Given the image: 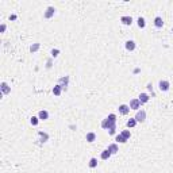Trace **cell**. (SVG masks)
I'll return each instance as SVG.
<instances>
[{"label":"cell","instance_id":"8992f818","mask_svg":"<svg viewBox=\"0 0 173 173\" xmlns=\"http://www.w3.org/2000/svg\"><path fill=\"white\" fill-rule=\"evenodd\" d=\"M54 12H55V10H54V7H48L46 8V11H45V19H50L52 16H54Z\"/></svg>","mask_w":173,"mask_h":173},{"label":"cell","instance_id":"44dd1931","mask_svg":"<svg viewBox=\"0 0 173 173\" xmlns=\"http://www.w3.org/2000/svg\"><path fill=\"white\" fill-rule=\"evenodd\" d=\"M137 25H138V27H139V29H143V27L146 26V22H145V19H143V18H138Z\"/></svg>","mask_w":173,"mask_h":173},{"label":"cell","instance_id":"5bb4252c","mask_svg":"<svg viewBox=\"0 0 173 173\" xmlns=\"http://www.w3.org/2000/svg\"><path fill=\"white\" fill-rule=\"evenodd\" d=\"M85 139H87V142H93L95 139H96V134L95 133H88L87 134V137H85Z\"/></svg>","mask_w":173,"mask_h":173},{"label":"cell","instance_id":"7c38bea8","mask_svg":"<svg viewBox=\"0 0 173 173\" xmlns=\"http://www.w3.org/2000/svg\"><path fill=\"white\" fill-rule=\"evenodd\" d=\"M108 152H110L111 154H116V153L119 152L118 145H116V143H111V145H108Z\"/></svg>","mask_w":173,"mask_h":173},{"label":"cell","instance_id":"52a82bcc","mask_svg":"<svg viewBox=\"0 0 173 173\" xmlns=\"http://www.w3.org/2000/svg\"><path fill=\"white\" fill-rule=\"evenodd\" d=\"M68 84H69V76H64V77H61V78L58 80V85H61L62 89H64V88L66 89Z\"/></svg>","mask_w":173,"mask_h":173},{"label":"cell","instance_id":"4dcf8cb0","mask_svg":"<svg viewBox=\"0 0 173 173\" xmlns=\"http://www.w3.org/2000/svg\"><path fill=\"white\" fill-rule=\"evenodd\" d=\"M10 19H12V20H14V19H16V15H11V16H10Z\"/></svg>","mask_w":173,"mask_h":173},{"label":"cell","instance_id":"9a60e30c","mask_svg":"<svg viewBox=\"0 0 173 173\" xmlns=\"http://www.w3.org/2000/svg\"><path fill=\"white\" fill-rule=\"evenodd\" d=\"M2 92H3L4 95H7V93H10V92H11V88H10V85L7 83H2Z\"/></svg>","mask_w":173,"mask_h":173},{"label":"cell","instance_id":"277c9868","mask_svg":"<svg viewBox=\"0 0 173 173\" xmlns=\"http://www.w3.org/2000/svg\"><path fill=\"white\" fill-rule=\"evenodd\" d=\"M130 108H131V110L138 111V110L141 108V101L138 100V99H133V100L130 101Z\"/></svg>","mask_w":173,"mask_h":173},{"label":"cell","instance_id":"484cf974","mask_svg":"<svg viewBox=\"0 0 173 173\" xmlns=\"http://www.w3.org/2000/svg\"><path fill=\"white\" fill-rule=\"evenodd\" d=\"M107 118H108L111 122H116V115H115V114H110Z\"/></svg>","mask_w":173,"mask_h":173},{"label":"cell","instance_id":"9c48e42d","mask_svg":"<svg viewBox=\"0 0 173 173\" xmlns=\"http://www.w3.org/2000/svg\"><path fill=\"white\" fill-rule=\"evenodd\" d=\"M135 48H137V45H135L134 41H127V42H126V50L133 52V50H135Z\"/></svg>","mask_w":173,"mask_h":173},{"label":"cell","instance_id":"603a6c76","mask_svg":"<svg viewBox=\"0 0 173 173\" xmlns=\"http://www.w3.org/2000/svg\"><path fill=\"white\" fill-rule=\"evenodd\" d=\"M38 49H39V43H34V45L30 46V52H31V53H35Z\"/></svg>","mask_w":173,"mask_h":173},{"label":"cell","instance_id":"7a4b0ae2","mask_svg":"<svg viewBox=\"0 0 173 173\" xmlns=\"http://www.w3.org/2000/svg\"><path fill=\"white\" fill-rule=\"evenodd\" d=\"M135 120L137 122H145L146 120V111L145 110H138L137 111V115H135Z\"/></svg>","mask_w":173,"mask_h":173},{"label":"cell","instance_id":"3957f363","mask_svg":"<svg viewBox=\"0 0 173 173\" xmlns=\"http://www.w3.org/2000/svg\"><path fill=\"white\" fill-rule=\"evenodd\" d=\"M169 87H170V84H169L168 80H160L158 88H160L161 92H166V91H169Z\"/></svg>","mask_w":173,"mask_h":173},{"label":"cell","instance_id":"d4e9b609","mask_svg":"<svg viewBox=\"0 0 173 173\" xmlns=\"http://www.w3.org/2000/svg\"><path fill=\"white\" fill-rule=\"evenodd\" d=\"M38 119H39V118L32 116V118H31V120H30V122H31V124H32V126H37V124H38Z\"/></svg>","mask_w":173,"mask_h":173},{"label":"cell","instance_id":"ac0fdd59","mask_svg":"<svg viewBox=\"0 0 173 173\" xmlns=\"http://www.w3.org/2000/svg\"><path fill=\"white\" fill-rule=\"evenodd\" d=\"M138 122L135 120V118H131V119H129L127 120V123H126V126H127L129 129H133V127H135V124H137Z\"/></svg>","mask_w":173,"mask_h":173},{"label":"cell","instance_id":"4fadbf2b","mask_svg":"<svg viewBox=\"0 0 173 173\" xmlns=\"http://www.w3.org/2000/svg\"><path fill=\"white\" fill-rule=\"evenodd\" d=\"M154 26L157 27V29H161L164 26V20H162V18L161 16H156V19H154Z\"/></svg>","mask_w":173,"mask_h":173},{"label":"cell","instance_id":"4316f807","mask_svg":"<svg viewBox=\"0 0 173 173\" xmlns=\"http://www.w3.org/2000/svg\"><path fill=\"white\" fill-rule=\"evenodd\" d=\"M58 53H60V50H58V49H53L50 54H52V57H57V55H58Z\"/></svg>","mask_w":173,"mask_h":173},{"label":"cell","instance_id":"f1b7e54d","mask_svg":"<svg viewBox=\"0 0 173 173\" xmlns=\"http://www.w3.org/2000/svg\"><path fill=\"white\" fill-rule=\"evenodd\" d=\"M147 89L152 91V93H153V85H152V84H147Z\"/></svg>","mask_w":173,"mask_h":173},{"label":"cell","instance_id":"ffe728a7","mask_svg":"<svg viewBox=\"0 0 173 173\" xmlns=\"http://www.w3.org/2000/svg\"><path fill=\"white\" fill-rule=\"evenodd\" d=\"M38 135H39V138H41V142H46V141L49 139V135L46 134V133H43V131H39Z\"/></svg>","mask_w":173,"mask_h":173},{"label":"cell","instance_id":"2e32d148","mask_svg":"<svg viewBox=\"0 0 173 173\" xmlns=\"http://www.w3.org/2000/svg\"><path fill=\"white\" fill-rule=\"evenodd\" d=\"M111 156H112V154L108 152V149H106V150H103V152H101V154H100V158H101V160H108Z\"/></svg>","mask_w":173,"mask_h":173},{"label":"cell","instance_id":"5b68a950","mask_svg":"<svg viewBox=\"0 0 173 173\" xmlns=\"http://www.w3.org/2000/svg\"><path fill=\"white\" fill-rule=\"evenodd\" d=\"M118 110H119V114H120V115H127L131 108H130V106H127V104H120Z\"/></svg>","mask_w":173,"mask_h":173},{"label":"cell","instance_id":"6da1fadb","mask_svg":"<svg viewBox=\"0 0 173 173\" xmlns=\"http://www.w3.org/2000/svg\"><path fill=\"white\" fill-rule=\"evenodd\" d=\"M101 127L104 130H111V129H116V122H111L108 118L103 119L101 122Z\"/></svg>","mask_w":173,"mask_h":173},{"label":"cell","instance_id":"8fae6325","mask_svg":"<svg viewBox=\"0 0 173 173\" xmlns=\"http://www.w3.org/2000/svg\"><path fill=\"white\" fill-rule=\"evenodd\" d=\"M138 100L141 101V104H145V103H147L149 100H150V96H149L147 93H141L139 97H138Z\"/></svg>","mask_w":173,"mask_h":173},{"label":"cell","instance_id":"7402d4cb","mask_svg":"<svg viewBox=\"0 0 173 173\" xmlns=\"http://www.w3.org/2000/svg\"><path fill=\"white\" fill-rule=\"evenodd\" d=\"M88 165H89V168H96V166H97V160H96V158H91L89 162H88Z\"/></svg>","mask_w":173,"mask_h":173},{"label":"cell","instance_id":"e0dca14e","mask_svg":"<svg viewBox=\"0 0 173 173\" xmlns=\"http://www.w3.org/2000/svg\"><path fill=\"white\" fill-rule=\"evenodd\" d=\"M61 92H62V87L58 85V84H57V85L53 88V93H54L55 96H60V95H61Z\"/></svg>","mask_w":173,"mask_h":173},{"label":"cell","instance_id":"83f0119b","mask_svg":"<svg viewBox=\"0 0 173 173\" xmlns=\"http://www.w3.org/2000/svg\"><path fill=\"white\" fill-rule=\"evenodd\" d=\"M6 27H7V26L4 25V23H3V25L0 26V32H4V31H6Z\"/></svg>","mask_w":173,"mask_h":173},{"label":"cell","instance_id":"ba28073f","mask_svg":"<svg viewBox=\"0 0 173 173\" xmlns=\"http://www.w3.org/2000/svg\"><path fill=\"white\" fill-rule=\"evenodd\" d=\"M120 22L123 23L124 26H131V23H133V18L131 16H127V15H124L120 18Z\"/></svg>","mask_w":173,"mask_h":173},{"label":"cell","instance_id":"cb8c5ba5","mask_svg":"<svg viewBox=\"0 0 173 173\" xmlns=\"http://www.w3.org/2000/svg\"><path fill=\"white\" fill-rule=\"evenodd\" d=\"M122 135L126 138V139H130V137H131V134H130V130H123V131H122Z\"/></svg>","mask_w":173,"mask_h":173},{"label":"cell","instance_id":"30bf717a","mask_svg":"<svg viewBox=\"0 0 173 173\" xmlns=\"http://www.w3.org/2000/svg\"><path fill=\"white\" fill-rule=\"evenodd\" d=\"M38 118H39L41 120H46V119H49V112L46 111V110L39 111V112H38Z\"/></svg>","mask_w":173,"mask_h":173},{"label":"cell","instance_id":"f546056e","mask_svg":"<svg viewBox=\"0 0 173 173\" xmlns=\"http://www.w3.org/2000/svg\"><path fill=\"white\" fill-rule=\"evenodd\" d=\"M115 130H116V129H111V130H108V133H110L111 135H114V134H115Z\"/></svg>","mask_w":173,"mask_h":173},{"label":"cell","instance_id":"d6986e66","mask_svg":"<svg viewBox=\"0 0 173 173\" xmlns=\"http://www.w3.org/2000/svg\"><path fill=\"white\" fill-rule=\"evenodd\" d=\"M115 141L119 142V143H126V142H127V139H126V138H124L122 134H118L116 137H115Z\"/></svg>","mask_w":173,"mask_h":173}]
</instances>
